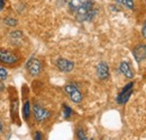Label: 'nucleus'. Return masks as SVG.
<instances>
[{"label": "nucleus", "instance_id": "f257e3e1", "mask_svg": "<svg viewBox=\"0 0 146 140\" xmlns=\"http://www.w3.org/2000/svg\"><path fill=\"white\" fill-rule=\"evenodd\" d=\"M73 14L78 22H90L97 15V9H94V2L92 1L90 3L81 6Z\"/></svg>", "mask_w": 146, "mask_h": 140}, {"label": "nucleus", "instance_id": "f03ea898", "mask_svg": "<svg viewBox=\"0 0 146 140\" xmlns=\"http://www.w3.org/2000/svg\"><path fill=\"white\" fill-rule=\"evenodd\" d=\"M19 60V57L17 53L13 52L11 50H0V62L5 63V65H9L13 66L15 63H17Z\"/></svg>", "mask_w": 146, "mask_h": 140}, {"label": "nucleus", "instance_id": "7ed1b4c3", "mask_svg": "<svg viewBox=\"0 0 146 140\" xmlns=\"http://www.w3.org/2000/svg\"><path fill=\"white\" fill-rule=\"evenodd\" d=\"M64 90L65 93L69 95L70 100L74 102V103H80L82 101V94L81 92L78 89V87L73 84H68L64 86Z\"/></svg>", "mask_w": 146, "mask_h": 140}, {"label": "nucleus", "instance_id": "20e7f679", "mask_svg": "<svg viewBox=\"0 0 146 140\" xmlns=\"http://www.w3.org/2000/svg\"><path fill=\"white\" fill-rule=\"evenodd\" d=\"M26 69L31 76H38L42 71V63L36 58H32L26 63Z\"/></svg>", "mask_w": 146, "mask_h": 140}, {"label": "nucleus", "instance_id": "39448f33", "mask_svg": "<svg viewBox=\"0 0 146 140\" xmlns=\"http://www.w3.org/2000/svg\"><path fill=\"white\" fill-rule=\"evenodd\" d=\"M33 111H34V116H35V120L37 122H44L45 120H47L50 116H51V112L39 105H34L33 107Z\"/></svg>", "mask_w": 146, "mask_h": 140}, {"label": "nucleus", "instance_id": "423d86ee", "mask_svg": "<svg viewBox=\"0 0 146 140\" xmlns=\"http://www.w3.org/2000/svg\"><path fill=\"white\" fill-rule=\"evenodd\" d=\"M133 86H134V84L133 83H129V84H127L124 87V89L120 92V94L117 96V103L118 104H125L128 100H129L130 95L133 94Z\"/></svg>", "mask_w": 146, "mask_h": 140}, {"label": "nucleus", "instance_id": "0eeeda50", "mask_svg": "<svg viewBox=\"0 0 146 140\" xmlns=\"http://www.w3.org/2000/svg\"><path fill=\"white\" fill-rule=\"evenodd\" d=\"M56 67L62 72H71L74 69V63L72 61L68 60V59L60 58V59L56 60Z\"/></svg>", "mask_w": 146, "mask_h": 140}, {"label": "nucleus", "instance_id": "6e6552de", "mask_svg": "<svg viewBox=\"0 0 146 140\" xmlns=\"http://www.w3.org/2000/svg\"><path fill=\"white\" fill-rule=\"evenodd\" d=\"M97 75L99 77V79L105 80L109 78V67L106 62H100L97 67Z\"/></svg>", "mask_w": 146, "mask_h": 140}, {"label": "nucleus", "instance_id": "1a4fd4ad", "mask_svg": "<svg viewBox=\"0 0 146 140\" xmlns=\"http://www.w3.org/2000/svg\"><path fill=\"white\" fill-rule=\"evenodd\" d=\"M133 54H134V58L137 62H141L143 61L144 59H146V45L145 44H139L137 45L134 51H133Z\"/></svg>", "mask_w": 146, "mask_h": 140}, {"label": "nucleus", "instance_id": "9d476101", "mask_svg": "<svg viewBox=\"0 0 146 140\" xmlns=\"http://www.w3.org/2000/svg\"><path fill=\"white\" fill-rule=\"evenodd\" d=\"M66 2H68V5H69V8H70V10L74 13L78 8H80L81 6H84V5H87V3H90L92 2V0H65Z\"/></svg>", "mask_w": 146, "mask_h": 140}, {"label": "nucleus", "instance_id": "9b49d317", "mask_svg": "<svg viewBox=\"0 0 146 140\" xmlns=\"http://www.w3.org/2000/svg\"><path fill=\"white\" fill-rule=\"evenodd\" d=\"M119 70H120V72H121L125 77H127V78H133V76H134L133 71L130 69V66L128 65V62H126V61H123V62L119 65Z\"/></svg>", "mask_w": 146, "mask_h": 140}, {"label": "nucleus", "instance_id": "f8f14e48", "mask_svg": "<svg viewBox=\"0 0 146 140\" xmlns=\"http://www.w3.org/2000/svg\"><path fill=\"white\" fill-rule=\"evenodd\" d=\"M10 40L13 41L14 44L16 45H20L23 42V33L20 31H14L10 33Z\"/></svg>", "mask_w": 146, "mask_h": 140}, {"label": "nucleus", "instance_id": "ddd939ff", "mask_svg": "<svg viewBox=\"0 0 146 140\" xmlns=\"http://www.w3.org/2000/svg\"><path fill=\"white\" fill-rule=\"evenodd\" d=\"M23 115H24L25 120L29 119V115H31V104H29V102H25V104L23 106Z\"/></svg>", "mask_w": 146, "mask_h": 140}, {"label": "nucleus", "instance_id": "4468645a", "mask_svg": "<svg viewBox=\"0 0 146 140\" xmlns=\"http://www.w3.org/2000/svg\"><path fill=\"white\" fill-rule=\"evenodd\" d=\"M116 2L126 7L128 9H134V1L133 0H116Z\"/></svg>", "mask_w": 146, "mask_h": 140}, {"label": "nucleus", "instance_id": "2eb2a0df", "mask_svg": "<svg viewBox=\"0 0 146 140\" xmlns=\"http://www.w3.org/2000/svg\"><path fill=\"white\" fill-rule=\"evenodd\" d=\"M3 23H5L7 26H16L17 23H18V20L14 17H7L3 19Z\"/></svg>", "mask_w": 146, "mask_h": 140}, {"label": "nucleus", "instance_id": "dca6fc26", "mask_svg": "<svg viewBox=\"0 0 146 140\" xmlns=\"http://www.w3.org/2000/svg\"><path fill=\"white\" fill-rule=\"evenodd\" d=\"M63 110H64V118L65 119H69L71 115H72V110H71V107H69L66 104L63 105Z\"/></svg>", "mask_w": 146, "mask_h": 140}, {"label": "nucleus", "instance_id": "f3484780", "mask_svg": "<svg viewBox=\"0 0 146 140\" xmlns=\"http://www.w3.org/2000/svg\"><path fill=\"white\" fill-rule=\"evenodd\" d=\"M78 138L81 140H87L88 139V137L86 136V133H84V131L80 128V129H78Z\"/></svg>", "mask_w": 146, "mask_h": 140}, {"label": "nucleus", "instance_id": "a211bd4d", "mask_svg": "<svg viewBox=\"0 0 146 140\" xmlns=\"http://www.w3.org/2000/svg\"><path fill=\"white\" fill-rule=\"evenodd\" d=\"M8 76V71L5 69V68H0V79L5 80Z\"/></svg>", "mask_w": 146, "mask_h": 140}, {"label": "nucleus", "instance_id": "6ab92c4d", "mask_svg": "<svg viewBox=\"0 0 146 140\" xmlns=\"http://www.w3.org/2000/svg\"><path fill=\"white\" fill-rule=\"evenodd\" d=\"M142 35H143L144 38H146V20L144 23V25H143V28H142Z\"/></svg>", "mask_w": 146, "mask_h": 140}, {"label": "nucleus", "instance_id": "aec40b11", "mask_svg": "<svg viewBox=\"0 0 146 140\" xmlns=\"http://www.w3.org/2000/svg\"><path fill=\"white\" fill-rule=\"evenodd\" d=\"M34 139H35V140H40V139H42V133H40L39 131H37L36 133H35V136H34Z\"/></svg>", "mask_w": 146, "mask_h": 140}, {"label": "nucleus", "instance_id": "412c9836", "mask_svg": "<svg viewBox=\"0 0 146 140\" xmlns=\"http://www.w3.org/2000/svg\"><path fill=\"white\" fill-rule=\"evenodd\" d=\"M3 7H5V0H0V11L3 9Z\"/></svg>", "mask_w": 146, "mask_h": 140}, {"label": "nucleus", "instance_id": "4be33fe9", "mask_svg": "<svg viewBox=\"0 0 146 140\" xmlns=\"http://www.w3.org/2000/svg\"><path fill=\"white\" fill-rule=\"evenodd\" d=\"M3 89H5V85H3V84L0 81V92H2Z\"/></svg>", "mask_w": 146, "mask_h": 140}, {"label": "nucleus", "instance_id": "5701e85b", "mask_svg": "<svg viewBox=\"0 0 146 140\" xmlns=\"http://www.w3.org/2000/svg\"><path fill=\"white\" fill-rule=\"evenodd\" d=\"M2 130H3V125H2V123L0 122V133L2 132Z\"/></svg>", "mask_w": 146, "mask_h": 140}]
</instances>
